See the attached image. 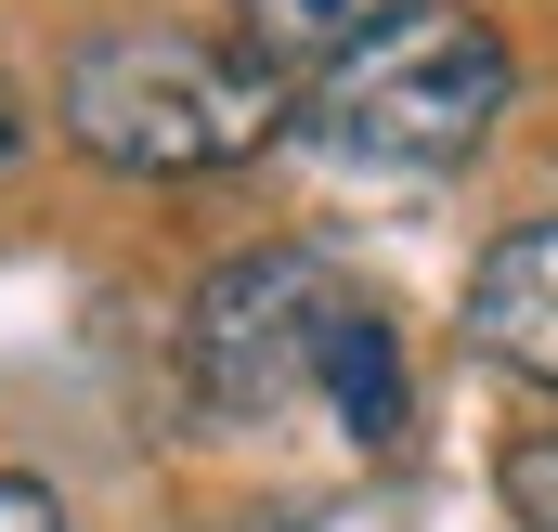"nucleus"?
Segmentation results:
<instances>
[{
	"label": "nucleus",
	"instance_id": "3",
	"mask_svg": "<svg viewBox=\"0 0 558 532\" xmlns=\"http://www.w3.org/2000/svg\"><path fill=\"white\" fill-rule=\"evenodd\" d=\"M351 286L325 247H247L195 286L182 312V377L208 415H286L299 390H325V338H338Z\"/></svg>",
	"mask_w": 558,
	"mask_h": 532
},
{
	"label": "nucleus",
	"instance_id": "7",
	"mask_svg": "<svg viewBox=\"0 0 558 532\" xmlns=\"http://www.w3.org/2000/svg\"><path fill=\"white\" fill-rule=\"evenodd\" d=\"M507 520H520V532H558V428L507 442Z\"/></svg>",
	"mask_w": 558,
	"mask_h": 532
},
{
	"label": "nucleus",
	"instance_id": "2",
	"mask_svg": "<svg viewBox=\"0 0 558 532\" xmlns=\"http://www.w3.org/2000/svg\"><path fill=\"white\" fill-rule=\"evenodd\" d=\"M507 92H520V52L468 13H428V26H390L377 52H351L325 92H299V143L364 182H441L494 143Z\"/></svg>",
	"mask_w": 558,
	"mask_h": 532
},
{
	"label": "nucleus",
	"instance_id": "4",
	"mask_svg": "<svg viewBox=\"0 0 558 532\" xmlns=\"http://www.w3.org/2000/svg\"><path fill=\"white\" fill-rule=\"evenodd\" d=\"M468 338H481L520 390L558 402V208H546V221H520L494 261L468 273Z\"/></svg>",
	"mask_w": 558,
	"mask_h": 532
},
{
	"label": "nucleus",
	"instance_id": "6",
	"mask_svg": "<svg viewBox=\"0 0 558 532\" xmlns=\"http://www.w3.org/2000/svg\"><path fill=\"white\" fill-rule=\"evenodd\" d=\"M325 402H338L351 442H390V428H403V338H390L364 299H351L338 338H325Z\"/></svg>",
	"mask_w": 558,
	"mask_h": 532
},
{
	"label": "nucleus",
	"instance_id": "8",
	"mask_svg": "<svg viewBox=\"0 0 558 532\" xmlns=\"http://www.w3.org/2000/svg\"><path fill=\"white\" fill-rule=\"evenodd\" d=\"M0 532H65V494L39 468H0Z\"/></svg>",
	"mask_w": 558,
	"mask_h": 532
},
{
	"label": "nucleus",
	"instance_id": "9",
	"mask_svg": "<svg viewBox=\"0 0 558 532\" xmlns=\"http://www.w3.org/2000/svg\"><path fill=\"white\" fill-rule=\"evenodd\" d=\"M13 169H26V105L0 92V182H13Z\"/></svg>",
	"mask_w": 558,
	"mask_h": 532
},
{
	"label": "nucleus",
	"instance_id": "5",
	"mask_svg": "<svg viewBox=\"0 0 558 532\" xmlns=\"http://www.w3.org/2000/svg\"><path fill=\"white\" fill-rule=\"evenodd\" d=\"M390 26H416V0H247V52L274 65V78H338L351 52H377Z\"/></svg>",
	"mask_w": 558,
	"mask_h": 532
},
{
	"label": "nucleus",
	"instance_id": "1",
	"mask_svg": "<svg viewBox=\"0 0 558 532\" xmlns=\"http://www.w3.org/2000/svg\"><path fill=\"white\" fill-rule=\"evenodd\" d=\"M65 131L105 156L118 182H221L274 131H299V92L247 39H195V26H105L65 52Z\"/></svg>",
	"mask_w": 558,
	"mask_h": 532
}]
</instances>
